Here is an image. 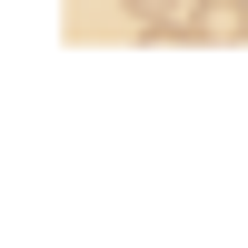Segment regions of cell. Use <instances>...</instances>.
Listing matches in <instances>:
<instances>
[{"instance_id": "cell-1", "label": "cell", "mask_w": 248, "mask_h": 248, "mask_svg": "<svg viewBox=\"0 0 248 248\" xmlns=\"http://www.w3.org/2000/svg\"><path fill=\"white\" fill-rule=\"evenodd\" d=\"M189 40H248V0H189Z\"/></svg>"}, {"instance_id": "cell-2", "label": "cell", "mask_w": 248, "mask_h": 248, "mask_svg": "<svg viewBox=\"0 0 248 248\" xmlns=\"http://www.w3.org/2000/svg\"><path fill=\"white\" fill-rule=\"evenodd\" d=\"M139 30H189V0H129Z\"/></svg>"}]
</instances>
